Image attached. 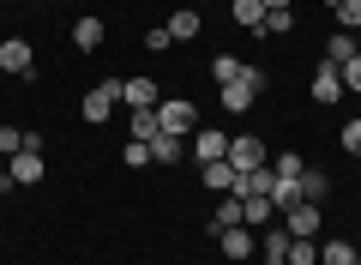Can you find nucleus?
<instances>
[{
	"instance_id": "obj_35",
	"label": "nucleus",
	"mask_w": 361,
	"mask_h": 265,
	"mask_svg": "<svg viewBox=\"0 0 361 265\" xmlns=\"http://www.w3.org/2000/svg\"><path fill=\"white\" fill-rule=\"evenodd\" d=\"M0 187H6V157H0Z\"/></svg>"
},
{
	"instance_id": "obj_6",
	"label": "nucleus",
	"mask_w": 361,
	"mask_h": 265,
	"mask_svg": "<svg viewBox=\"0 0 361 265\" xmlns=\"http://www.w3.org/2000/svg\"><path fill=\"white\" fill-rule=\"evenodd\" d=\"M42 181V151H18V157H6V187H37ZM0 187V193H6Z\"/></svg>"
},
{
	"instance_id": "obj_18",
	"label": "nucleus",
	"mask_w": 361,
	"mask_h": 265,
	"mask_svg": "<svg viewBox=\"0 0 361 265\" xmlns=\"http://www.w3.org/2000/svg\"><path fill=\"white\" fill-rule=\"evenodd\" d=\"M241 223H247L241 199H235V193H223V199H217V217H211V229H241Z\"/></svg>"
},
{
	"instance_id": "obj_19",
	"label": "nucleus",
	"mask_w": 361,
	"mask_h": 265,
	"mask_svg": "<svg viewBox=\"0 0 361 265\" xmlns=\"http://www.w3.org/2000/svg\"><path fill=\"white\" fill-rule=\"evenodd\" d=\"M229 13H235V25H247L259 37V25H265V0H229Z\"/></svg>"
},
{
	"instance_id": "obj_13",
	"label": "nucleus",
	"mask_w": 361,
	"mask_h": 265,
	"mask_svg": "<svg viewBox=\"0 0 361 265\" xmlns=\"http://www.w3.org/2000/svg\"><path fill=\"white\" fill-rule=\"evenodd\" d=\"M163 30H169V42H193L199 37V6H175Z\"/></svg>"
},
{
	"instance_id": "obj_26",
	"label": "nucleus",
	"mask_w": 361,
	"mask_h": 265,
	"mask_svg": "<svg viewBox=\"0 0 361 265\" xmlns=\"http://www.w3.org/2000/svg\"><path fill=\"white\" fill-rule=\"evenodd\" d=\"M337 30H355L361 37V0H343V6H337Z\"/></svg>"
},
{
	"instance_id": "obj_23",
	"label": "nucleus",
	"mask_w": 361,
	"mask_h": 265,
	"mask_svg": "<svg viewBox=\"0 0 361 265\" xmlns=\"http://www.w3.org/2000/svg\"><path fill=\"white\" fill-rule=\"evenodd\" d=\"M241 73H247V61H235V54H217V61H211V78H217V85H235Z\"/></svg>"
},
{
	"instance_id": "obj_8",
	"label": "nucleus",
	"mask_w": 361,
	"mask_h": 265,
	"mask_svg": "<svg viewBox=\"0 0 361 265\" xmlns=\"http://www.w3.org/2000/svg\"><path fill=\"white\" fill-rule=\"evenodd\" d=\"M229 163L241 169V175H247V169H259V163H271V157H265V139H253V133H235V139H229Z\"/></svg>"
},
{
	"instance_id": "obj_37",
	"label": "nucleus",
	"mask_w": 361,
	"mask_h": 265,
	"mask_svg": "<svg viewBox=\"0 0 361 265\" xmlns=\"http://www.w3.org/2000/svg\"><path fill=\"white\" fill-rule=\"evenodd\" d=\"M187 6H205V0H187Z\"/></svg>"
},
{
	"instance_id": "obj_27",
	"label": "nucleus",
	"mask_w": 361,
	"mask_h": 265,
	"mask_svg": "<svg viewBox=\"0 0 361 265\" xmlns=\"http://www.w3.org/2000/svg\"><path fill=\"white\" fill-rule=\"evenodd\" d=\"M271 169H277L283 181H301V169H307V163H301L295 151H277V163H271Z\"/></svg>"
},
{
	"instance_id": "obj_9",
	"label": "nucleus",
	"mask_w": 361,
	"mask_h": 265,
	"mask_svg": "<svg viewBox=\"0 0 361 265\" xmlns=\"http://www.w3.org/2000/svg\"><path fill=\"white\" fill-rule=\"evenodd\" d=\"M217 247H223V259H235V265H241V259H253V253H259V241H253V229H217Z\"/></svg>"
},
{
	"instance_id": "obj_12",
	"label": "nucleus",
	"mask_w": 361,
	"mask_h": 265,
	"mask_svg": "<svg viewBox=\"0 0 361 265\" xmlns=\"http://www.w3.org/2000/svg\"><path fill=\"white\" fill-rule=\"evenodd\" d=\"M121 102H127V109H157V78H121Z\"/></svg>"
},
{
	"instance_id": "obj_15",
	"label": "nucleus",
	"mask_w": 361,
	"mask_h": 265,
	"mask_svg": "<svg viewBox=\"0 0 361 265\" xmlns=\"http://www.w3.org/2000/svg\"><path fill=\"white\" fill-rule=\"evenodd\" d=\"M355 54H361V37H355V30H337V37H325V61H331V66L355 61Z\"/></svg>"
},
{
	"instance_id": "obj_29",
	"label": "nucleus",
	"mask_w": 361,
	"mask_h": 265,
	"mask_svg": "<svg viewBox=\"0 0 361 265\" xmlns=\"http://www.w3.org/2000/svg\"><path fill=\"white\" fill-rule=\"evenodd\" d=\"M325 265H355V247L349 241H325Z\"/></svg>"
},
{
	"instance_id": "obj_21",
	"label": "nucleus",
	"mask_w": 361,
	"mask_h": 265,
	"mask_svg": "<svg viewBox=\"0 0 361 265\" xmlns=\"http://www.w3.org/2000/svg\"><path fill=\"white\" fill-rule=\"evenodd\" d=\"M289 30H295V6H283V13H265L259 37H289Z\"/></svg>"
},
{
	"instance_id": "obj_10",
	"label": "nucleus",
	"mask_w": 361,
	"mask_h": 265,
	"mask_svg": "<svg viewBox=\"0 0 361 265\" xmlns=\"http://www.w3.org/2000/svg\"><path fill=\"white\" fill-rule=\"evenodd\" d=\"M193 157H199V163L229 157V133H217V126H193Z\"/></svg>"
},
{
	"instance_id": "obj_36",
	"label": "nucleus",
	"mask_w": 361,
	"mask_h": 265,
	"mask_svg": "<svg viewBox=\"0 0 361 265\" xmlns=\"http://www.w3.org/2000/svg\"><path fill=\"white\" fill-rule=\"evenodd\" d=\"M325 6H331V13H337V6H343V0H325Z\"/></svg>"
},
{
	"instance_id": "obj_20",
	"label": "nucleus",
	"mask_w": 361,
	"mask_h": 265,
	"mask_svg": "<svg viewBox=\"0 0 361 265\" xmlns=\"http://www.w3.org/2000/svg\"><path fill=\"white\" fill-rule=\"evenodd\" d=\"M73 42H78V49H103V18H78V25H73Z\"/></svg>"
},
{
	"instance_id": "obj_30",
	"label": "nucleus",
	"mask_w": 361,
	"mask_h": 265,
	"mask_svg": "<svg viewBox=\"0 0 361 265\" xmlns=\"http://www.w3.org/2000/svg\"><path fill=\"white\" fill-rule=\"evenodd\" d=\"M289 265H319V253H313V241H289Z\"/></svg>"
},
{
	"instance_id": "obj_4",
	"label": "nucleus",
	"mask_w": 361,
	"mask_h": 265,
	"mask_svg": "<svg viewBox=\"0 0 361 265\" xmlns=\"http://www.w3.org/2000/svg\"><path fill=\"white\" fill-rule=\"evenodd\" d=\"M313 102H319V109H337V102H343L349 97V90H343V66H331V61H319V73H313Z\"/></svg>"
},
{
	"instance_id": "obj_16",
	"label": "nucleus",
	"mask_w": 361,
	"mask_h": 265,
	"mask_svg": "<svg viewBox=\"0 0 361 265\" xmlns=\"http://www.w3.org/2000/svg\"><path fill=\"white\" fill-rule=\"evenodd\" d=\"M289 229H265V235H259V253H265V265H289Z\"/></svg>"
},
{
	"instance_id": "obj_32",
	"label": "nucleus",
	"mask_w": 361,
	"mask_h": 265,
	"mask_svg": "<svg viewBox=\"0 0 361 265\" xmlns=\"http://www.w3.org/2000/svg\"><path fill=\"white\" fill-rule=\"evenodd\" d=\"M343 90H361V54H355V61H343Z\"/></svg>"
},
{
	"instance_id": "obj_28",
	"label": "nucleus",
	"mask_w": 361,
	"mask_h": 265,
	"mask_svg": "<svg viewBox=\"0 0 361 265\" xmlns=\"http://www.w3.org/2000/svg\"><path fill=\"white\" fill-rule=\"evenodd\" d=\"M121 157H127V169H151V145H145V139H127Z\"/></svg>"
},
{
	"instance_id": "obj_11",
	"label": "nucleus",
	"mask_w": 361,
	"mask_h": 265,
	"mask_svg": "<svg viewBox=\"0 0 361 265\" xmlns=\"http://www.w3.org/2000/svg\"><path fill=\"white\" fill-rule=\"evenodd\" d=\"M199 181H205L211 193H235V181H241V169H235L229 157H217V163H199Z\"/></svg>"
},
{
	"instance_id": "obj_25",
	"label": "nucleus",
	"mask_w": 361,
	"mask_h": 265,
	"mask_svg": "<svg viewBox=\"0 0 361 265\" xmlns=\"http://www.w3.org/2000/svg\"><path fill=\"white\" fill-rule=\"evenodd\" d=\"M30 145V133H18V126H0V157H18Z\"/></svg>"
},
{
	"instance_id": "obj_5",
	"label": "nucleus",
	"mask_w": 361,
	"mask_h": 265,
	"mask_svg": "<svg viewBox=\"0 0 361 265\" xmlns=\"http://www.w3.org/2000/svg\"><path fill=\"white\" fill-rule=\"evenodd\" d=\"M30 66H37V49H30L25 37H6V42H0V73L30 78Z\"/></svg>"
},
{
	"instance_id": "obj_1",
	"label": "nucleus",
	"mask_w": 361,
	"mask_h": 265,
	"mask_svg": "<svg viewBox=\"0 0 361 265\" xmlns=\"http://www.w3.org/2000/svg\"><path fill=\"white\" fill-rule=\"evenodd\" d=\"M157 126H163V133H175V139H180V133H193V126H199L193 97H163V102H157Z\"/></svg>"
},
{
	"instance_id": "obj_33",
	"label": "nucleus",
	"mask_w": 361,
	"mask_h": 265,
	"mask_svg": "<svg viewBox=\"0 0 361 265\" xmlns=\"http://www.w3.org/2000/svg\"><path fill=\"white\" fill-rule=\"evenodd\" d=\"M145 49H151V54H163V49H169V30H163V25H157V30H145Z\"/></svg>"
},
{
	"instance_id": "obj_24",
	"label": "nucleus",
	"mask_w": 361,
	"mask_h": 265,
	"mask_svg": "<svg viewBox=\"0 0 361 265\" xmlns=\"http://www.w3.org/2000/svg\"><path fill=\"white\" fill-rule=\"evenodd\" d=\"M157 133H163V126H157V109H133V139H145V145H151Z\"/></svg>"
},
{
	"instance_id": "obj_2",
	"label": "nucleus",
	"mask_w": 361,
	"mask_h": 265,
	"mask_svg": "<svg viewBox=\"0 0 361 265\" xmlns=\"http://www.w3.org/2000/svg\"><path fill=\"white\" fill-rule=\"evenodd\" d=\"M115 109H121V78H103V85L85 90V121H90V126H103Z\"/></svg>"
},
{
	"instance_id": "obj_38",
	"label": "nucleus",
	"mask_w": 361,
	"mask_h": 265,
	"mask_svg": "<svg viewBox=\"0 0 361 265\" xmlns=\"http://www.w3.org/2000/svg\"><path fill=\"white\" fill-rule=\"evenodd\" d=\"M0 6H13V0H0Z\"/></svg>"
},
{
	"instance_id": "obj_17",
	"label": "nucleus",
	"mask_w": 361,
	"mask_h": 265,
	"mask_svg": "<svg viewBox=\"0 0 361 265\" xmlns=\"http://www.w3.org/2000/svg\"><path fill=\"white\" fill-rule=\"evenodd\" d=\"M241 211H247V229H271V223H277V205H271L265 193H253V199H241Z\"/></svg>"
},
{
	"instance_id": "obj_3",
	"label": "nucleus",
	"mask_w": 361,
	"mask_h": 265,
	"mask_svg": "<svg viewBox=\"0 0 361 265\" xmlns=\"http://www.w3.org/2000/svg\"><path fill=\"white\" fill-rule=\"evenodd\" d=\"M259 85H265V73L247 66L235 85H223V109H229V114H247V109H253V97H259Z\"/></svg>"
},
{
	"instance_id": "obj_34",
	"label": "nucleus",
	"mask_w": 361,
	"mask_h": 265,
	"mask_svg": "<svg viewBox=\"0 0 361 265\" xmlns=\"http://www.w3.org/2000/svg\"><path fill=\"white\" fill-rule=\"evenodd\" d=\"M283 6H295V0H265V13H283Z\"/></svg>"
},
{
	"instance_id": "obj_22",
	"label": "nucleus",
	"mask_w": 361,
	"mask_h": 265,
	"mask_svg": "<svg viewBox=\"0 0 361 265\" xmlns=\"http://www.w3.org/2000/svg\"><path fill=\"white\" fill-rule=\"evenodd\" d=\"M151 163H180V139L175 133H157L151 139Z\"/></svg>"
},
{
	"instance_id": "obj_7",
	"label": "nucleus",
	"mask_w": 361,
	"mask_h": 265,
	"mask_svg": "<svg viewBox=\"0 0 361 265\" xmlns=\"http://www.w3.org/2000/svg\"><path fill=\"white\" fill-rule=\"evenodd\" d=\"M319 217H325V205L301 199V205H289V211H283V229H289V235H301V241H313V235H319Z\"/></svg>"
},
{
	"instance_id": "obj_31",
	"label": "nucleus",
	"mask_w": 361,
	"mask_h": 265,
	"mask_svg": "<svg viewBox=\"0 0 361 265\" xmlns=\"http://www.w3.org/2000/svg\"><path fill=\"white\" fill-rule=\"evenodd\" d=\"M337 139H343L349 157H361V114H355V121H343V133H337Z\"/></svg>"
},
{
	"instance_id": "obj_14",
	"label": "nucleus",
	"mask_w": 361,
	"mask_h": 265,
	"mask_svg": "<svg viewBox=\"0 0 361 265\" xmlns=\"http://www.w3.org/2000/svg\"><path fill=\"white\" fill-rule=\"evenodd\" d=\"M295 187H301V199H307V205H325V199H331V175H325V169H301Z\"/></svg>"
}]
</instances>
